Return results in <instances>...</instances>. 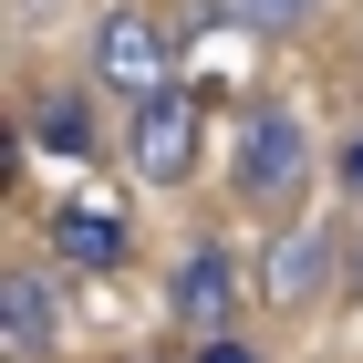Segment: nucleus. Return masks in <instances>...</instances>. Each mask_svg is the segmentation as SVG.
Returning a JSON list of instances; mask_svg holds the SVG:
<instances>
[{
    "instance_id": "11",
    "label": "nucleus",
    "mask_w": 363,
    "mask_h": 363,
    "mask_svg": "<svg viewBox=\"0 0 363 363\" xmlns=\"http://www.w3.org/2000/svg\"><path fill=\"white\" fill-rule=\"evenodd\" d=\"M62 11H73V0H11V31H21V42H31V31H52Z\"/></svg>"
},
{
    "instance_id": "7",
    "label": "nucleus",
    "mask_w": 363,
    "mask_h": 363,
    "mask_svg": "<svg viewBox=\"0 0 363 363\" xmlns=\"http://www.w3.org/2000/svg\"><path fill=\"white\" fill-rule=\"evenodd\" d=\"M62 333H73L62 259H11V270H0V353H11V363H52Z\"/></svg>"
},
{
    "instance_id": "3",
    "label": "nucleus",
    "mask_w": 363,
    "mask_h": 363,
    "mask_svg": "<svg viewBox=\"0 0 363 363\" xmlns=\"http://www.w3.org/2000/svg\"><path fill=\"white\" fill-rule=\"evenodd\" d=\"M197 145H208V94H197V73H177V84L135 94V104L114 114V156H125L135 187H187Z\"/></svg>"
},
{
    "instance_id": "6",
    "label": "nucleus",
    "mask_w": 363,
    "mask_h": 363,
    "mask_svg": "<svg viewBox=\"0 0 363 363\" xmlns=\"http://www.w3.org/2000/svg\"><path fill=\"white\" fill-rule=\"evenodd\" d=\"M167 322H177L187 342L239 333V250H228L218 228H197L187 250H177V270H167Z\"/></svg>"
},
{
    "instance_id": "8",
    "label": "nucleus",
    "mask_w": 363,
    "mask_h": 363,
    "mask_svg": "<svg viewBox=\"0 0 363 363\" xmlns=\"http://www.w3.org/2000/svg\"><path fill=\"white\" fill-rule=\"evenodd\" d=\"M52 259H62V270H94V280H104V270H125V259H135V218L73 187V197L52 208Z\"/></svg>"
},
{
    "instance_id": "1",
    "label": "nucleus",
    "mask_w": 363,
    "mask_h": 363,
    "mask_svg": "<svg viewBox=\"0 0 363 363\" xmlns=\"http://www.w3.org/2000/svg\"><path fill=\"white\" fill-rule=\"evenodd\" d=\"M311 177H322V145H311V125L280 94H259V104H239V135H228V197L250 208V218H291L311 197Z\"/></svg>"
},
{
    "instance_id": "2",
    "label": "nucleus",
    "mask_w": 363,
    "mask_h": 363,
    "mask_svg": "<svg viewBox=\"0 0 363 363\" xmlns=\"http://www.w3.org/2000/svg\"><path fill=\"white\" fill-rule=\"evenodd\" d=\"M84 73L114 94V104H135V94L177 84V73H187V11H167V0H104V11H94Z\"/></svg>"
},
{
    "instance_id": "12",
    "label": "nucleus",
    "mask_w": 363,
    "mask_h": 363,
    "mask_svg": "<svg viewBox=\"0 0 363 363\" xmlns=\"http://www.w3.org/2000/svg\"><path fill=\"white\" fill-rule=\"evenodd\" d=\"M333 187L363 208V135H342V156H333Z\"/></svg>"
},
{
    "instance_id": "13",
    "label": "nucleus",
    "mask_w": 363,
    "mask_h": 363,
    "mask_svg": "<svg viewBox=\"0 0 363 363\" xmlns=\"http://www.w3.org/2000/svg\"><path fill=\"white\" fill-rule=\"evenodd\" d=\"M353 291H363V228H353Z\"/></svg>"
},
{
    "instance_id": "10",
    "label": "nucleus",
    "mask_w": 363,
    "mask_h": 363,
    "mask_svg": "<svg viewBox=\"0 0 363 363\" xmlns=\"http://www.w3.org/2000/svg\"><path fill=\"white\" fill-rule=\"evenodd\" d=\"M187 363H259V342H250V333H208Z\"/></svg>"
},
{
    "instance_id": "9",
    "label": "nucleus",
    "mask_w": 363,
    "mask_h": 363,
    "mask_svg": "<svg viewBox=\"0 0 363 363\" xmlns=\"http://www.w3.org/2000/svg\"><path fill=\"white\" fill-rule=\"evenodd\" d=\"M322 11H333V0H187V42H197V31H218V21L259 31V42H291V31H311Z\"/></svg>"
},
{
    "instance_id": "4",
    "label": "nucleus",
    "mask_w": 363,
    "mask_h": 363,
    "mask_svg": "<svg viewBox=\"0 0 363 363\" xmlns=\"http://www.w3.org/2000/svg\"><path fill=\"white\" fill-rule=\"evenodd\" d=\"M333 291H353V228L280 218V239L259 250V301H270L280 322H301V311H322Z\"/></svg>"
},
{
    "instance_id": "5",
    "label": "nucleus",
    "mask_w": 363,
    "mask_h": 363,
    "mask_svg": "<svg viewBox=\"0 0 363 363\" xmlns=\"http://www.w3.org/2000/svg\"><path fill=\"white\" fill-rule=\"evenodd\" d=\"M104 104H114V94L94 84V73H84V84H21V156H42V167H73V177H84V167H104V156H114Z\"/></svg>"
}]
</instances>
